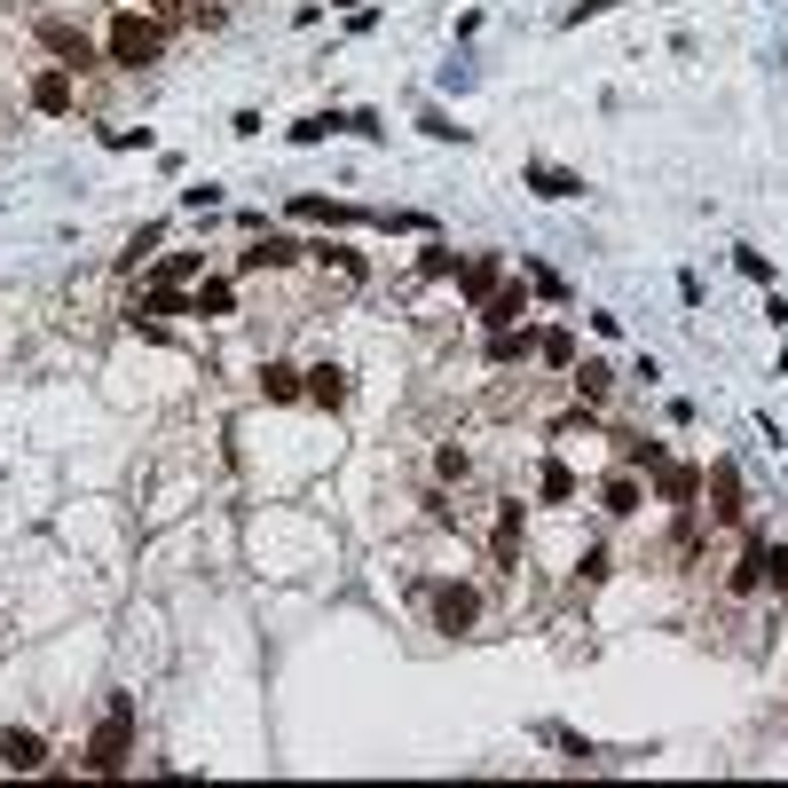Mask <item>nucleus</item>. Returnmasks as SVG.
I'll use <instances>...</instances> for the list:
<instances>
[{
	"instance_id": "nucleus-1",
	"label": "nucleus",
	"mask_w": 788,
	"mask_h": 788,
	"mask_svg": "<svg viewBox=\"0 0 788 788\" xmlns=\"http://www.w3.org/2000/svg\"><path fill=\"white\" fill-rule=\"evenodd\" d=\"M127 757H134V694H111L96 741H87V772H127Z\"/></svg>"
},
{
	"instance_id": "nucleus-2",
	"label": "nucleus",
	"mask_w": 788,
	"mask_h": 788,
	"mask_svg": "<svg viewBox=\"0 0 788 788\" xmlns=\"http://www.w3.org/2000/svg\"><path fill=\"white\" fill-rule=\"evenodd\" d=\"M103 56H111V63H127V71H142V63H158V56H166V32H158L142 9H119V17H111V32H103Z\"/></svg>"
},
{
	"instance_id": "nucleus-3",
	"label": "nucleus",
	"mask_w": 788,
	"mask_h": 788,
	"mask_svg": "<svg viewBox=\"0 0 788 788\" xmlns=\"http://www.w3.org/2000/svg\"><path fill=\"white\" fill-rule=\"evenodd\" d=\"M426 616H433V631H473L481 624V591L473 583H426Z\"/></svg>"
},
{
	"instance_id": "nucleus-4",
	"label": "nucleus",
	"mask_w": 788,
	"mask_h": 788,
	"mask_svg": "<svg viewBox=\"0 0 788 788\" xmlns=\"http://www.w3.org/2000/svg\"><path fill=\"white\" fill-rule=\"evenodd\" d=\"M40 48L63 56V71H87V63H96V40H87L71 17H40Z\"/></svg>"
},
{
	"instance_id": "nucleus-5",
	"label": "nucleus",
	"mask_w": 788,
	"mask_h": 788,
	"mask_svg": "<svg viewBox=\"0 0 788 788\" xmlns=\"http://www.w3.org/2000/svg\"><path fill=\"white\" fill-rule=\"evenodd\" d=\"M32 111H40V119H63V111H71V71H63V63L32 71Z\"/></svg>"
},
{
	"instance_id": "nucleus-6",
	"label": "nucleus",
	"mask_w": 788,
	"mask_h": 788,
	"mask_svg": "<svg viewBox=\"0 0 788 788\" xmlns=\"http://www.w3.org/2000/svg\"><path fill=\"white\" fill-rule=\"evenodd\" d=\"M0 765H9V772H40L48 765V741L32 726H9V734H0Z\"/></svg>"
},
{
	"instance_id": "nucleus-7",
	"label": "nucleus",
	"mask_w": 788,
	"mask_h": 788,
	"mask_svg": "<svg viewBox=\"0 0 788 788\" xmlns=\"http://www.w3.org/2000/svg\"><path fill=\"white\" fill-rule=\"evenodd\" d=\"M710 512H718V520H741V466H734V458L710 466Z\"/></svg>"
},
{
	"instance_id": "nucleus-8",
	"label": "nucleus",
	"mask_w": 788,
	"mask_h": 788,
	"mask_svg": "<svg viewBox=\"0 0 788 788\" xmlns=\"http://www.w3.org/2000/svg\"><path fill=\"white\" fill-rule=\"evenodd\" d=\"M292 260H300L292 237H252V245L237 252V269H292Z\"/></svg>"
},
{
	"instance_id": "nucleus-9",
	"label": "nucleus",
	"mask_w": 788,
	"mask_h": 788,
	"mask_svg": "<svg viewBox=\"0 0 788 788\" xmlns=\"http://www.w3.org/2000/svg\"><path fill=\"white\" fill-rule=\"evenodd\" d=\"M520 316H529V292H520V285H497V292L481 300V323H489V331H512Z\"/></svg>"
},
{
	"instance_id": "nucleus-10",
	"label": "nucleus",
	"mask_w": 788,
	"mask_h": 788,
	"mask_svg": "<svg viewBox=\"0 0 788 788\" xmlns=\"http://www.w3.org/2000/svg\"><path fill=\"white\" fill-rule=\"evenodd\" d=\"M497 285H505V260H497V252H481V260H466V269H458V292H466V300H489Z\"/></svg>"
},
{
	"instance_id": "nucleus-11",
	"label": "nucleus",
	"mask_w": 788,
	"mask_h": 788,
	"mask_svg": "<svg viewBox=\"0 0 788 788\" xmlns=\"http://www.w3.org/2000/svg\"><path fill=\"white\" fill-rule=\"evenodd\" d=\"M647 505V489H639V473H607V489H599V512H616V520H631Z\"/></svg>"
},
{
	"instance_id": "nucleus-12",
	"label": "nucleus",
	"mask_w": 788,
	"mask_h": 788,
	"mask_svg": "<svg viewBox=\"0 0 788 788\" xmlns=\"http://www.w3.org/2000/svg\"><path fill=\"white\" fill-rule=\"evenodd\" d=\"M260 395H269V402H300L308 395V371H292V363L269 356V363H260Z\"/></svg>"
},
{
	"instance_id": "nucleus-13",
	"label": "nucleus",
	"mask_w": 788,
	"mask_h": 788,
	"mask_svg": "<svg viewBox=\"0 0 788 788\" xmlns=\"http://www.w3.org/2000/svg\"><path fill=\"white\" fill-rule=\"evenodd\" d=\"M308 402H316V410H347V371H339V363H316V371H308Z\"/></svg>"
},
{
	"instance_id": "nucleus-14",
	"label": "nucleus",
	"mask_w": 788,
	"mask_h": 788,
	"mask_svg": "<svg viewBox=\"0 0 788 788\" xmlns=\"http://www.w3.org/2000/svg\"><path fill=\"white\" fill-rule=\"evenodd\" d=\"M158 316H190V300H182V285H150V292L134 300V323H158Z\"/></svg>"
},
{
	"instance_id": "nucleus-15",
	"label": "nucleus",
	"mask_w": 788,
	"mask_h": 788,
	"mask_svg": "<svg viewBox=\"0 0 788 788\" xmlns=\"http://www.w3.org/2000/svg\"><path fill=\"white\" fill-rule=\"evenodd\" d=\"M529 190H537V198H576L583 173H568V166H529Z\"/></svg>"
},
{
	"instance_id": "nucleus-16",
	"label": "nucleus",
	"mask_w": 788,
	"mask_h": 788,
	"mask_svg": "<svg viewBox=\"0 0 788 788\" xmlns=\"http://www.w3.org/2000/svg\"><path fill=\"white\" fill-rule=\"evenodd\" d=\"M537 356H545L552 371H576V331H568V323H552V331H537Z\"/></svg>"
},
{
	"instance_id": "nucleus-17",
	"label": "nucleus",
	"mask_w": 788,
	"mask_h": 788,
	"mask_svg": "<svg viewBox=\"0 0 788 788\" xmlns=\"http://www.w3.org/2000/svg\"><path fill=\"white\" fill-rule=\"evenodd\" d=\"M568 379H576V395H583V402H607V387H616V371H607L599 356H583V363H576Z\"/></svg>"
},
{
	"instance_id": "nucleus-18",
	"label": "nucleus",
	"mask_w": 788,
	"mask_h": 788,
	"mask_svg": "<svg viewBox=\"0 0 788 788\" xmlns=\"http://www.w3.org/2000/svg\"><path fill=\"white\" fill-rule=\"evenodd\" d=\"M190 316H237V285L229 277H206V292L190 300Z\"/></svg>"
},
{
	"instance_id": "nucleus-19",
	"label": "nucleus",
	"mask_w": 788,
	"mask_h": 788,
	"mask_svg": "<svg viewBox=\"0 0 788 788\" xmlns=\"http://www.w3.org/2000/svg\"><path fill=\"white\" fill-rule=\"evenodd\" d=\"M662 497L694 512V497H702V473H694V466H662Z\"/></svg>"
},
{
	"instance_id": "nucleus-20",
	"label": "nucleus",
	"mask_w": 788,
	"mask_h": 788,
	"mask_svg": "<svg viewBox=\"0 0 788 788\" xmlns=\"http://www.w3.org/2000/svg\"><path fill=\"white\" fill-rule=\"evenodd\" d=\"M489 552H497L505 568L520 560V505H505V512H497V537H489Z\"/></svg>"
},
{
	"instance_id": "nucleus-21",
	"label": "nucleus",
	"mask_w": 788,
	"mask_h": 788,
	"mask_svg": "<svg viewBox=\"0 0 788 788\" xmlns=\"http://www.w3.org/2000/svg\"><path fill=\"white\" fill-rule=\"evenodd\" d=\"M520 356H537V339L520 331V323L512 331H489V363H520Z\"/></svg>"
},
{
	"instance_id": "nucleus-22",
	"label": "nucleus",
	"mask_w": 788,
	"mask_h": 788,
	"mask_svg": "<svg viewBox=\"0 0 788 788\" xmlns=\"http://www.w3.org/2000/svg\"><path fill=\"white\" fill-rule=\"evenodd\" d=\"M292 221H356V206H331V198H292Z\"/></svg>"
},
{
	"instance_id": "nucleus-23",
	"label": "nucleus",
	"mask_w": 788,
	"mask_h": 788,
	"mask_svg": "<svg viewBox=\"0 0 788 788\" xmlns=\"http://www.w3.org/2000/svg\"><path fill=\"white\" fill-rule=\"evenodd\" d=\"M537 489H545V505H568V497H576V473H568V466L552 458V466L537 473Z\"/></svg>"
},
{
	"instance_id": "nucleus-24",
	"label": "nucleus",
	"mask_w": 788,
	"mask_h": 788,
	"mask_svg": "<svg viewBox=\"0 0 788 788\" xmlns=\"http://www.w3.org/2000/svg\"><path fill=\"white\" fill-rule=\"evenodd\" d=\"M458 269H466V260H458L450 245H426V252H418V277H458Z\"/></svg>"
},
{
	"instance_id": "nucleus-25",
	"label": "nucleus",
	"mask_w": 788,
	"mask_h": 788,
	"mask_svg": "<svg viewBox=\"0 0 788 788\" xmlns=\"http://www.w3.org/2000/svg\"><path fill=\"white\" fill-rule=\"evenodd\" d=\"M765 583L788 591V545H765Z\"/></svg>"
},
{
	"instance_id": "nucleus-26",
	"label": "nucleus",
	"mask_w": 788,
	"mask_h": 788,
	"mask_svg": "<svg viewBox=\"0 0 788 788\" xmlns=\"http://www.w3.org/2000/svg\"><path fill=\"white\" fill-rule=\"evenodd\" d=\"M182 277H198V252H173L166 269H158V285H182Z\"/></svg>"
},
{
	"instance_id": "nucleus-27",
	"label": "nucleus",
	"mask_w": 788,
	"mask_h": 788,
	"mask_svg": "<svg viewBox=\"0 0 788 788\" xmlns=\"http://www.w3.org/2000/svg\"><path fill=\"white\" fill-rule=\"evenodd\" d=\"M331 127H339V119H323V111H316V119H300V127H292V142H300V150H308V142H323V134H331Z\"/></svg>"
},
{
	"instance_id": "nucleus-28",
	"label": "nucleus",
	"mask_w": 788,
	"mask_h": 788,
	"mask_svg": "<svg viewBox=\"0 0 788 788\" xmlns=\"http://www.w3.org/2000/svg\"><path fill=\"white\" fill-rule=\"evenodd\" d=\"M734 269H741V277H757V285H765V277H772V260H765V252H749V245H741V252H734Z\"/></svg>"
},
{
	"instance_id": "nucleus-29",
	"label": "nucleus",
	"mask_w": 788,
	"mask_h": 788,
	"mask_svg": "<svg viewBox=\"0 0 788 788\" xmlns=\"http://www.w3.org/2000/svg\"><path fill=\"white\" fill-rule=\"evenodd\" d=\"M607 9H624V0H576V9H568V24H591V17H607Z\"/></svg>"
},
{
	"instance_id": "nucleus-30",
	"label": "nucleus",
	"mask_w": 788,
	"mask_h": 788,
	"mask_svg": "<svg viewBox=\"0 0 788 788\" xmlns=\"http://www.w3.org/2000/svg\"><path fill=\"white\" fill-rule=\"evenodd\" d=\"M158 9H182V0H158Z\"/></svg>"
}]
</instances>
